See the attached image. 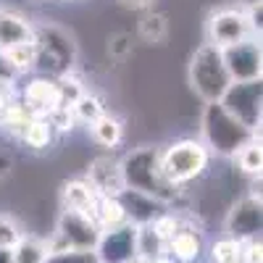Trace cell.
<instances>
[{"label":"cell","mask_w":263,"mask_h":263,"mask_svg":"<svg viewBox=\"0 0 263 263\" xmlns=\"http://www.w3.org/2000/svg\"><path fill=\"white\" fill-rule=\"evenodd\" d=\"M45 119L50 121V126H53L55 135H69V132L77 126V119H74V114H71V108H69V105H58V108H53V111H50Z\"/></svg>","instance_id":"cell-33"},{"label":"cell","mask_w":263,"mask_h":263,"mask_svg":"<svg viewBox=\"0 0 263 263\" xmlns=\"http://www.w3.org/2000/svg\"><path fill=\"white\" fill-rule=\"evenodd\" d=\"M239 6H248V3H255V0H237Z\"/></svg>","instance_id":"cell-39"},{"label":"cell","mask_w":263,"mask_h":263,"mask_svg":"<svg viewBox=\"0 0 263 263\" xmlns=\"http://www.w3.org/2000/svg\"><path fill=\"white\" fill-rule=\"evenodd\" d=\"M211 263H239V242L232 237H221L211 245Z\"/></svg>","instance_id":"cell-28"},{"label":"cell","mask_w":263,"mask_h":263,"mask_svg":"<svg viewBox=\"0 0 263 263\" xmlns=\"http://www.w3.org/2000/svg\"><path fill=\"white\" fill-rule=\"evenodd\" d=\"M18 95V84L16 79H0V105H6L8 100H13Z\"/></svg>","instance_id":"cell-34"},{"label":"cell","mask_w":263,"mask_h":263,"mask_svg":"<svg viewBox=\"0 0 263 263\" xmlns=\"http://www.w3.org/2000/svg\"><path fill=\"white\" fill-rule=\"evenodd\" d=\"M79 48L69 29L58 24H34V71L58 79L66 71H74Z\"/></svg>","instance_id":"cell-3"},{"label":"cell","mask_w":263,"mask_h":263,"mask_svg":"<svg viewBox=\"0 0 263 263\" xmlns=\"http://www.w3.org/2000/svg\"><path fill=\"white\" fill-rule=\"evenodd\" d=\"M18 140L24 142L27 147H32V150H48V147L53 145V140H55V132H53V126H50L48 119L32 116V119L27 121L24 132L18 135Z\"/></svg>","instance_id":"cell-21"},{"label":"cell","mask_w":263,"mask_h":263,"mask_svg":"<svg viewBox=\"0 0 263 263\" xmlns=\"http://www.w3.org/2000/svg\"><path fill=\"white\" fill-rule=\"evenodd\" d=\"M187 77H190V87L203 103L221 100L227 87L232 84V77L224 66L221 48L211 45V42H203V45L192 53Z\"/></svg>","instance_id":"cell-4"},{"label":"cell","mask_w":263,"mask_h":263,"mask_svg":"<svg viewBox=\"0 0 263 263\" xmlns=\"http://www.w3.org/2000/svg\"><path fill=\"white\" fill-rule=\"evenodd\" d=\"M69 108H71V114H74L77 124H92L95 119H100V116L105 114V103H103L98 95L87 92V90H84Z\"/></svg>","instance_id":"cell-26"},{"label":"cell","mask_w":263,"mask_h":263,"mask_svg":"<svg viewBox=\"0 0 263 263\" xmlns=\"http://www.w3.org/2000/svg\"><path fill=\"white\" fill-rule=\"evenodd\" d=\"M0 263H13V253L8 248H0Z\"/></svg>","instance_id":"cell-37"},{"label":"cell","mask_w":263,"mask_h":263,"mask_svg":"<svg viewBox=\"0 0 263 263\" xmlns=\"http://www.w3.org/2000/svg\"><path fill=\"white\" fill-rule=\"evenodd\" d=\"M116 3H119L124 11H135V13H142V11H150L156 0H116Z\"/></svg>","instance_id":"cell-35"},{"label":"cell","mask_w":263,"mask_h":263,"mask_svg":"<svg viewBox=\"0 0 263 263\" xmlns=\"http://www.w3.org/2000/svg\"><path fill=\"white\" fill-rule=\"evenodd\" d=\"M18 100L24 103V108H27L32 116H42V119H45L53 108L61 105L58 79L45 77V74H34V77L18 90Z\"/></svg>","instance_id":"cell-12"},{"label":"cell","mask_w":263,"mask_h":263,"mask_svg":"<svg viewBox=\"0 0 263 263\" xmlns=\"http://www.w3.org/2000/svg\"><path fill=\"white\" fill-rule=\"evenodd\" d=\"M218 103H221L239 124H245L248 129L260 135V119H263V84H260V79L232 82Z\"/></svg>","instance_id":"cell-8"},{"label":"cell","mask_w":263,"mask_h":263,"mask_svg":"<svg viewBox=\"0 0 263 263\" xmlns=\"http://www.w3.org/2000/svg\"><path fill=\"white\" fill-rule=\"evenodd\" d=\"M253 137H260L258 132L239 124L221 103H205L200 116V140L211 150V156L234 158V153L248 145Z\"/></svg>","instance_id":"cell-2"},{"label":"cell","mask_w":263,"mask_h":263,"mask_svg":"<svg viewBox=\"0 0 263 263\" xmlns=\"http://www.w3.org/2000/svg\"><path fill=\"white\" fill-rule=\"evenodd\" d=\"M84 179L92 184V190L98 195H114L116 197L124 190L121 166H119V158H114V156H98L95 161H90Z\"/></svg>","instance_id":"cell-13"},{"label":"cell","mask_w":263,"mask_h":263,"mask_svg":"<svg viewBox=\"0 0 263 263\" xmlns=\"http://www.w3.org/2000/svg\"><path fill=\"white\" fill-rule=\"evenodd\" d=\"M21 239H24V229H21V224L16 221L13 216L0 213V248L13 250Z\"/></svg>","instance_id":"cell-29"},{"label":"cell","mask_w":263,"mask_h":263,"mask_svg":"<svg viewBox=\"0 0 263 263\" xmlns=\"http://www.w3.org/2000/svg\"><path fill=\"white\" fill-rule=\"evenodd\" d=\"M239 171L248 174V177L253 179H260V168H263V147H260V137H253L248 145H242L237 153H234V158H232Z\"/></svg>","instance_id":"cell-24"},{"label":"cell","mask_w":263,"mask_h":263,"mask_svg":"<svg viewBox=\"0 0 263 263\" xmlns=\"http://www.w3.org/2000/svg\"><path fill=\"white\" fill-rule=\"evenodd\" d=\"M137 37L147 45H163L168 40V18L161 11H142L137 21Z\"/></svg>","instance_id":"cell-18"},{"label":"cell","mask_w":263,"mask_h":263,"mask_svg":"<svg viewBox=\"0 0 263 263\" xmlns=\"http://www.w3.org/2000/svg\"><path fill=\"white\" fill-rule=\"evenodd\" d=\"M13 253V263H45L48 258V239H37V237H27L11 250Z\"/></svg>","instance_id":"cell-27"},{"label":"cell","mask_w":263,"mask_h":263,"mask_svg":"<svg viewBox=\"0 0 263 263\" xmlns=\"http://www.w3.org/2000/svg\"><path fill=\"white\" fill-rule=\"evenodd\" d=\"M132 50H135V40H132L129 32H114L111 37H108L105 53L111 55L114 61H124V58H129Z\"/></svg>","instance_id":"cell-30"},{"label":"cell","mask_w":263,"mask_h":263,"mask_svg":"<svg viewBox=\"0 0 263 263\" xmlns=\"http://www.w3.org/2000/svg\"><path fill=\"white\" fill-rule=\"evenodd\" d=\"M177 263H197V260H177Z\"/></svg>","instance_id":"cell-40"},{"label":"cell","mask_w":263,"mask_h":263,"mask_svg":"<svg viewBox=\"0 0 263 263\" xmlns=\"http://www.w3.org/2000/svg\"><path fill=\"white\" fill-rule=\"evenodd\" d=\"M135 224H121L114 229H103L95 245L98 263H132L135 260Z\"/></svg>","instance_id":"cell-11"},{"label":"cell","mask_w":263,"mask_h":263,"mask_svg":"<svg viewBox=\"0 0 263 263\" xmlns=\"http://www.w3.org/2000/svg\"><path fill=\"white\" fill-rule=\"evenodd\" d=\"M132 263H142V260H132Z\"/></svg>","instance_id":"cell-41"},{"label":"cell","mask_w":263,"mask_h":263,"mask_svg":"<svg viewBox=\"0 0 263 263\" xmlns=\"http://www.w3.org/2000/svg\"><path fill=\"white\" fill-rule=\"evenodd\" d=\"M95 203H98V192L92 190V184L84 177L69 179L61 184V208H71V211H82L87 216H92Z\"/></svg>","instance_id":"cell-17"},{"label":"cell","mask_w":263,"mask_h":263,"mask_svg":"<svg viewBox=\"0 0 263 263\" xmlns=\"http://www.w3.org/2000/svg\"><path fill=\"white\" fill-rule=\"evenodd\" d=\"M100 227L95 224L92 216H87L82 211H71V208H61L58 221H55V232L48 239V253L55 250H95L98 239H100Z\"/></svg>","instance_id":"cell-6"},{"label":"cell","mask_w":263,"mask_h":263,"mask_svg":"<svg viewBox=\"0 0 263 263\" xmlns=\"http://www.w3.org/2000/svg\"><path fill=\"white\" fill-rule=\"evenodd\" d=\"M3 58H6V63L11 66V71L16 77L32 74L34 71V37L29 42H18V45H13V48H6Z\"/></svg>","instance_id":"cell-25"},{"label":"cell","mask_w":263,"mask_h":263,"mask_svg":"<svg viewBox=\"0 0 263 263\" xmlns=\"http://www.w3.org/2000/svg\"><path fill=\"white\" fill-rule=\"evenodd\" d=\"M163 253H166V242L153 232V227L150 224L137 227V232H135V260L150 263V260H156Z\"/></svg>","instance_id":"cell-20"},{"label":"cell","mask_w":263,"mask_h":263,"mask_svg":"<svg viewBox=\"0 0 263 263\" xmlns=\"http://www.w3.org/2000/svg\"><path fill=\"white\" fill-rule=\"evenodd\" d=\"M29 119H32V114L24 108V103L18 100V95L13 100H8L6 105H0V129H3L6 135L16 137V140H18L21 132H24Z\"/></svg>","instance_id":"cell-23"},{"label":"cell","mask_w":263,"mask_h":263,"mask_svg":"<svg viewBox=\"0 0 263 263\" xmlns=\"http://www.w3.org/2000/svg\"><path fill=\"white\" fill-rule=\"evenodd\" d=\"M260 227H263V211H260V195H245L232 205V211L227 213V237L245 242V239H258L260 237Z\"/></svg>","instance_id":"cell-9"},{"label":"cell","mask_w":263,"mask_h":263,"mask_svg":"<svg viewBox=\"0 0 263 263\" xmlns=\"http://www.w3.org/2000/svg\"><path fill=\"white\" fill-rule=\"evenodd\" d=\"M92 218H95V224L100 229H114V227L126 224V213L119 203V197H114V195H98Z\"/></svg>","instance_id":"cell-22"},{"label":"cell","mask_w":263,"mask_h":263,"mask_svg":"<svg viewBox=\"0 0 263 263\" xmlns=\"http://www.w3.org/2000/svg\"><path fill=\"white\" fill-rule=\"evenodd\" d=\"M224 66L232 77V82H253L260 79L263 74V50H260V40H245L229 45L221 50Z\"/></svg>","instance_id":"cell-10"},{"label":"cell","mask_w":263,"mask_h":263,"mask_svg":"<svg viewBox=\"0 0 263 263\" xmlns=\"http://www.w3.org/2000/svg\"><path fill=\"white\" fill-rule=\"evenodd\" d=\"M87 129H90L92 140L98 145H103V147H116L124 140V124H121V119L114 116V114H108V111L100 119H95L92 124H87Z\"/></svg>","instance_id":"cell-19"},{"label":"cell","mask_w":263,"mask_h":263,"mask_svg":"<svg viewBox=\"0 0 263 263\" xmlns=\"http://www.w3.org/2000/svg\"><path fill=\"white\" fill-rule=\"evenodd\" d=\"M121 166V177H124V187L145 192L156 200L166 203L168 208L182 197V187H174L161 171V147L156 145H142L124 153L119 158Z\"/></svg>","instance_id":"cell-1"},{"label":"cell","mask_w":263,"mask_h":263,"mask_svg":"<svg viewBox=\"0 0 263 263\" xmlns=\"http://www.w3.org/2000/svg\"><path fill=\"white\" fill-rule=\"evenodd\" d=\"M211 150L203 145V140L184 137L161 150V171L174 187H184L195 179H200L208 171Z\"/></svg>","instance_id":"cell-5"},{"label":"cell","mask_w":263,"mask_h":263,"mask_svg":"<svg viewBox=\"0 0 263 263\" xmlns=\"http://www.w3.org/2000/svg\"><path fill=\"white\" fill-rule=\"evenodd\" d=\"M0 79H18V77L11 71V66L6 63V58H3V50H0Z\"/></svg>","instance_id":"cell-36"},{"label":"cell","mask_w":263,"mask_h":263,"mask_svg":"<svg viewBox=\"0 0 263 263\" xmlns=\"http://www.w3.org/2000/svg\"><path fill=\"white\" fill-rule=\"evenodd\" d=\"M166 253L174 260H200L203 255V232L190 227L184 218L179 221V229L166 242Z\"/></svg>","instance_id":"cell-15"},{"label":"cell","mask_w":263,"mask_h":263,"mask_svg":"<svg viewBox=\"0 0 263 263\" xmlns=\"http://www.w3.org/2000/svg\"><path fill=\"white\" fill-rule=\"evenodd\" d=\"M245 40H260L255 32L253 21L245 11V6H229V8H218L208 16L205 21V42L216 48H229Z\"/></svg>","instance_id":"cell-7"},{"label":"cell","mask_w":263,"mask_h":263,"mask_svg":"<svg viewBox=\"0 0 263 263\" xmlns=\"http://www.w3.org/2000/svg\"><path fill=\"white\" fill-rule=\"evenodd\" d=\"M179 221H182V216H177L171 208H166L163 213H158L156 218H153L150 227H153V232L163 239V242H168V239L174 237V232L179 229Z\"/></svg>","instance_id":"cell-31"},{"label":"cell","mask_w":263,"mask_h":263,"mask_svg":"<svg viewBox=\"0 0 263 263\" xmlns=\"http://www.w3.org/2000/svg\"><path fill=\"white\" fill-rule=\"evenodd\" d=\"M116 197H119V203H121V208L126 213V221L135 224V227L150 224L158 213H163L168 208L166 203L156 200V197H150L145 192H137V190H129V187H124Z\"/></svg>","instance_id":"cell-14"},{"label":"cell","mask_w":263,"mask_h":263,"mask_svg":"<svg viewBox=\"0 0 263 263\" xmlns=\"http://www.w3.org/2000/svg\"><path fill=\"white\" fill-rule=\"evenodd\" d=\"M34 37V24L18 11L0 8V50L13 48L18 42H29Z\"/></svg>","instance_id":"cell-16"},{"label":"cell","mask_w":263,"mask_h":263,"mask_svg":"<svg viewBox=\"0 0 263 263\" xmlns=\"http://www.w3.org/2000/svg\"><path fill=\"white\" fill-rule=\"evenodd\" d=\"M150 263H174V258H171L168 253H163V255H158L156 260H150Z\"/></svg>","instance_id":"cell-38"},{"label":"cell","mask_w":263,"mask_h":263,"mask_svg":"<svg viewBox=\"0 0 263 263\" xmlns=\"http://www.w3.org/2000/svg\"><path fill=\"white\" fill-rule=\"evenodd\" d=\"M45 263H98V255L95 250H55V253H48Z\"/></svg>","instance_id":"cell-32"}]
</instances>
